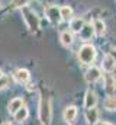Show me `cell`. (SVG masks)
<instances>
[{
	"instance_id": "cell-4",
	"label": "cell",
	"mask_w": 116,
	"mask_h": 125,
	"mask_svg": "<svg viewBox=\"0 0 116 125\" xmlns=\"http://www.w3.org/2000/svg\"><path fill=\"white\" fill-rule=\"evenodd\" d=\"M45 12H47L48 19L51 21V23L57 25V23H59L62 21L61 19V15H59V7H57V6H48Z\"/></svg>"
},
{
	"instance_id": "cell-16",
	"label": "cell",
	"mask_w": 116,
	"mask_h": 125,
	"mask_svg": "<svg viewBox=\"0 0 116 125\" xmlns=\"http://www.w3.org/2000/svg\"><path fill=\"white\" fill-rule=\"evenodd\" d=\"M59 39H61V44H62L64 47H68V45L73 44V33L68 32V31H64L59 35Z\"/></svg>"
},
{
	"instance_id": "cell-2",
	"label": "cell",
	"mask_w": 116,
	"mask_h": 125,
	"mask_svg": "<svg viewBox=\"0 0 116 125\" xmlns=\"http://www.w3.org/2000/svg\"><path fill=\"white\" fill-rule=\"evenodd\" d=\"M51 118V103L48 97H42L39 102V119L44 125H47L49 122Z\"/></svg>"
},
{
	"instance_id": "cell-7",
	"label": "cell",
	"mask_w": 116,
	"mask_h": 125,
	"mask_svg": "<svg viewBox=\"0 0 116 125\" xmlns=\"http://www.w3.org/2000/svg\"><path fill=\"white\" fill-rule=\"evenodd\" d=\"M29 77H30V74H29L28 70H25V68H19V70H16V73H15V80H16L18 83H20V84L28 83Z\"/></svg>"
},
{
	"instance_id": "cell-14",
	"label": "cell",
	"mask_w": 116,
	"mask_h": 125,
	"mask_svg": "<svg viewBox=\"0 0 116 125\" xmlns=\"http://www.w3.org/2000/svg\"><path fill=\"white\" fill-rule=\"evenodd\" d=\"M115 65H116V62L113 61V58H112L109 54L103 58V68H105L107 73H112V71L115 70Z\"/></svg>"
},
{
	"instance_id": "cell-8",
	"label": "cell",
	"mask_w": 116,
	"mask_h": 125,
	"mask_svg": "<svg viewBox=\"0 0 116 125\" xmlns=\"http://www.w3.org/2000/svg\"><path fill=\"white\" fill-rule=\"evenodd\" d=\"M96 103H97V97H96L94 92L88 90L86 93V97H84V106H86L87 109H91V108L96 106Z\"/></svg>"
},
{
	"instance_id": "cell-12",
	"label": "cell",
	"mask_w": 116,
	"mask_h": 125,
	"mask_svg": "<svg viewBox=\"0 0 116 125\" xmlns=\"http://www.w3.org/2000/svg\"><path fill=\"white\" fill-rule=\"evenodd\" d=\"M83 26H84V21L81 18H73L70 22V28L73 32H80Z\"/></svg>"
},
{
	"instance_id": "cell-23",
	"label": "cell",
	"mask_w": 116,
	"mask_h": 125,
	"mask_svg": "<svg viewBox=\"0 0 116 125\" xmlns=\"http://www.w3.org/2000/svg\"><path fill=\"white\" fill-rule=\"evenodd\" d=\"M94 125H112L110 122H106V121H97Z\"/></svg>"
},
{
	"instance_id": "cell-1",
	"label": "cell",
	"mask_w": 116,
	"mask_h": 125,
	"mask_svg": "<svg viewBox=\"0 0 116 125\" xmlns=\"http://www.w3.org/2000/svg\"><path fill=\"white\" fill-rule=\"evenodd\" d=\"M94 57H96V48L91 45V44H84L80 51H78V58L80 61L86 65H90L91 62L94 61Z\"/></svg>"
},
{
	"instance_id": "cell-9",
	"label": "cell",
	"mask_w": 116,
	"mask_h": 125,
	"mask_svg": "<svg viewBox=\"0 0 116 125\" xmlns=\"http://www.w3.org/2000/svg\"><path fill=\"white\" fill-rule=\"evenodd\" d=\"M93 29H94V33H96L97 36H102V35H105V32H106V25H105L103 21L96 19V21L93 22Z\"/></svg>"
},
{
	"instance_id": "cell-13",
	"label": "cell",
	"mask_w": 116,
	"mask_h": 125,
	"mask_svg": "<svg viewBox=\"0 0 116 125\" xmlns=\"http://www.w3.org/2000/svg\"><path fill=\"white\" fill-rule=\"evenodd\" d=\"M23 106V100H22V97H15L13 100H10V103H9V112L10 114H15L18 109H20Z\"/></svg>"
},
{
	"instance_id": "cell-24",
	"label": "cell",
	"mask_w": 116,
	"mask_h": 125,
	"mask_svg": "<svg viewBox=\"0 0 116 125\" xmlns=\"http://www.w3.org/2000/svg\"><path fill=\"white\" fill-rule=\"evenodd\" d=\"M1 125H12V124H10V122H3Z\"/></svg>"
},
{
	"instance_id": "cell-5",
	"label": "cell",
	"mask_w": 116,
	"mask_h": 125,
	"mask_svg": "<svg viewBox=\"0 0 116 125\" xmlns=\"http://www.w3.org/2000/svg\"><path fill=\"white\" fill-rule=\"evenodd\" d=\"M115 89H116L115 77L110 73H106V76H105V90H106V93L109 96H112V93L115 92Z\"/></svg>"
},
{
	"instance_id": "cell-20",
	"label": "cell",
	"mask_w": 116,
	"mask_h": 125,
	"mask_svg": "<svg viewBox=\"0 0 116 125\" xmlns=\"http://www.w3.org/2000/svg\"><path fill=\"white\" fill-rule=\"evenodd\" d=\"M29 3V0H13L12 1V7H25L26 4Z\"/></svg>"
},
{
	"instance_id": "cell-17",
	"label": "cell",
	"mask_w": 116,
	"mask_h": 125,
	"mask_svg": "<svg viewBox=\"0 0 116 125\" xmlns=\"http://www.w3.org/2000/svg\"><path fill=\"white\" fill-rule=\"evenodd\" d=\"M28 118V109L25 108V106H22L20 109H18L16 112H15V119L18 121V122H22V121H25Z\"/></svg>"
},
{
	"instance_id": "cell-3",
	"label": "cell",
	"mask_w": 116,
	"mask_h": 125,
	"mask_svg": "<svg viewBox=\"0 0 116 125\" xmlns=\"http://www.w3.org/2000/svg\"><path fill=\"white\" fill-rule=\"evenodd\" d=\"M22 10H23L25 22L28 23V28L30 29V31H36V29L39 28V19H38V16H36L32 10H29L26 6H25V7H22Z\"/></svg>"
},
{
	"instance_id": "cell-22",
	"label": "cell",
	"mask_w": 116,
	"mask_h": 125,
	"mask_svg": "<svg viewBox=\"0 0 116 125\" xmlns=\"http://www.w3.org/2000/svg\"><path fill=\"white\" fill-rule=\"evenodd\" d=\"M109 55H110V57L113 58V61L116 62V48H112V50H110V52H109Z\"/></svg>"
},
{
	"instance_id": "cell-10",
	"label": "cell",
	"mask_w": 116,
	"mask_h": 125,
	"mask_svg": "<svg viewBox=\"0 0 116 125\" xmlns=\"http://www.w3.org/2000/svg\"><path fill=\"white\" fill-rule=\"evenodd\" d=\"M78 33H80V36H81L83 41H88V39H91V36H93V33H94V29H93L91 25H84Z\"/></svg>"
},
{
	"instance_id": "cell-21",
	"label": "cell",
	"mask_w": 116,
	"mask_h": 125,
	"mask_svg": "<svg viewBox=\"0 0 116 125\" xmlns=\"http://www.w3.org/2000/svg\"><path fill=\"white\" fill-rule=\"evenodd\" d=\"M7 84H9V77L1 76L0 77V90H3L4 87H7Z\"/></svg>"
},
{
	"instance_id": "cell-18",
	"label": "cell",
	"mask_w": 116,
	"mask_h": 125,
	"mask_svg": "<svg viewBox=\"0 0 116 125\" xmlns=\"http://www.w3.org/2000/svg\"><path fill=\"white\" fill-rule=\"evenodd\" d=\"M97 116H99V112H97V109H94V108H91V109H87L86 118H87V121H88L90 124H96V122H97Z\"/></svg>"
},
{
	"instance_id": "cell-6",
	"label": "cell",
	"mask_w": 116,
	"mask_h": 125,
	"mask_svg": "<svg viewBox=\"0 0 116 125\" xmlns=\"http://www.w3.org/2000/svg\"><path fill=\"white\" fill-rule=\"evenodd\" d=\"M100 70L97 68V67H90L88 70L86 71V80L88 83H94V82H97L99 79H100Z\"/></svg>"
},
{
	"instance_id": "cell-15",
	"label": "cell",
	"mask_w": 116,
	"mask_h": 125,
	"mask_svg": "<svg viewBox=\"0 0 116 125\" xmlns=\"http://www.w3.org/2000/svg\"><path fill=\"white\" fill-rule=\"evenodd\" d=\"M59 15H61V19L71 21L73 19V9L70 6H62V7H59Z\"/></svg>"
},
{
	"instance_id": "cell-25",
	"label": "cell",
	"mask_w": 116,
	"mask_h": 125,
	"mask_svg": "<svg viewBox=\"0 0 116 125\" xmlns=\"http://www.w3.org/2000/svg\"><path fill=\"white\" fill-rule=\"evenodd\" d=\"M0 77H1V70H0Z\"/></svg>"
},
{
	"instance_id": "cell-11",
	"label": "cell",
	"mask_w": 116,
	"mask_h": 125,
	"mask_svg": "<svg viewBox=\"0 0 116 125\" xmlns=\"http://www.w3.org/2000/svg\"><path fill=\"white\" fill-rule=\"evenodd\" d=\"M77 116V108L76 106H68L65 111H64V119L67 122H73Z\"/></svg>"
},
{
	"instance_id": "cell-19",
	"label": "cell",
	"mask_w": 116,
	"mask_h": 125,
	"mask_svg": "<svg viewBox=\"0 0 116 125\" xmlns=\"http://www.w3.org/2000/svg\"><path fill=\"white\" fill-rule=\"evenodd\" d=\"M105 108L107 111H116V97L115 96H109L105 102Z\"/></svg>"
}]
</instances>
